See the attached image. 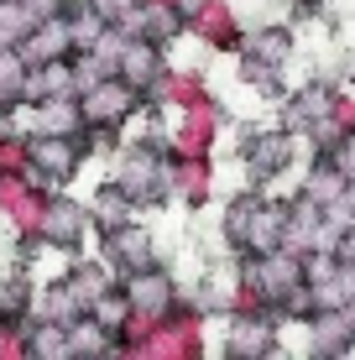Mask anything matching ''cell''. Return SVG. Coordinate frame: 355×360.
I'll return each instance as SVG.
<instances>
[{
    "instance_id": "cell-1",
    "label": "cell",
    "mask_w": 355,
    "mask_h": 360,
    "mask_svg": "<svg viewBox=\"0 0 355 360\" xmlns=\"http://www.w3.org/2000/svg\"><path fill=\"white\" fill-rule=\"evenodd\" d=\"M110 183L131 198L136 209H157L173 198V152H167L162 131H146L136 141H120L115 167H110Z\"/></svg>"
},
{
    "instance_id": "cell-2",
    "label": "cell",
    "mask_w": 355,
    "mask_h": 360,
    "mask_svg": "<svg viewBox=\"0 0 355 360\" xmlns=\"http://www.w3.org/2000/svg\"><path fill=\"white\" fill-rule=\"evenodd\" d=\"M240 288L262 297V308H283V297L298 288H309V266L292 251H272V256H240Z\"/></svg>"
},
{
    "instance_id": "cell-3",
    "label": "cell",
    "mask_w": 355,
    "mask_h": 360,
    "mask_svg": "<svg viewBox=\"0 0 355 360\" xmlns=\"http://www.w3.org/2000/svg\"><path fill=\"white\" fill-rule=\"evenodd\" d=\"M27 178L37 183L42 193H63L73 178H79V167L89 162V146H84V136H27Z\"/></svg>"
},
{
    "instance_id": "cell-4",
    "label": "cell",
    "mask_w": 355,
    "mask_h": 360,
    "mask_svg": "<svg viewBox=\"0 0 355 360\" xmlns=\"http://www.w3.org/2000/svg\"><path fill=\"white\" fill-rule=\"evenodd\" d=\"M292 157H298V141H292L283 126H266V131H246V136H240L235 162H240V172H246L251 188L266 193V183H277L292 167Z\"/></svg>"
},
{
    "instance_id": "cell-5",
    "label": "cell",
    "mask_w": 355,
    "mask_h": 360,
    "mask_svg": "<svg viewBox=\"0 0 355 360\" xmlns=\"http://www.w3.org/2000/svg\"><path fill=\"white\" fill-rule=\"evenodd\" d=\"M146 110V94H136L131 84H120V79H105V84H94L89 94H79V115H84V131H110V136H120Z\"/></svg>"
},
{
    "instance_id": "cell-6",
    "label": "cell",
    "mask_w": 355,
    "mask_h": 360,
    "mask_svg": "<svg viewBox=\"0 0 355 360\" xmlns=\"http://www.w3.org/2000/svg\"><path fill=\"white\" fill-rule=\"evenodd\" d=\"M100 262L115 271V277H136V271L162 266V245H157V235L146 230L141 219H131V225L100 235Z\"/></svg>"
},
{
    "instance_id": "cell-7",
    "label": "cell",
    "mask_w": 355,
    "mask_h": 360,
    "mask_svg": "<svg viewBox=\"0 0 355 360\" xmlns=\"http://www.w3.org/2000/svg\"><path fill=\"white\" fill-rule=\"evenodd\" d=\"M225 120H230V110L209 94L204 105L173 115V126H167V152L173 157H214V141H219V131H225Z\"/></svg>"
},
{
    "instance_id": "cell-8",
    "label": "cell",
    "mask_w": 355,
    "mask_h": 360,
    "mask_svg": "<svg viewBox=\"0 0 355 360\" xmlns=\"http://www.w3.org/2000/svg\"><path fill=\"white\" fill-rule=\"evenodd\" d=\"M89 209H84V198L73 193H53L47 198V214H42V235H37V245L42 251H58V256H79L84 240H89Z\"/></svg>"
},
{
    "instance_id": "cell-9",
    "label": "cell",
    "mask_w": 355,
    "mask_h": 360,
    "mask_svg": "<svg viewBox=\"0 0 355 360\" xmlns=\"http://www.w3.org/2000/svg\"><path fill=\"white\" fill-rule=\"evenodd\" d=\"M120 292H126L131 314H141V319H157V324H162L167 314H178V308H183V282H178L167 266L136 271V277H120Z\"/></svg>"
},
{
    "instance_id": "cell-10",
    "label": "cell",
    "mask_w": 355,
    "mask_h": 360,
    "mask_svg": "<svg viewBox=\"0 0 355 360\" xmlns=\"http://www.w3.org/2000/svg\"><path fill=\"white\" fill-rule=\"evenodd\" d=\"M335 94H340L335 79H303L298 89H288L283 110H277V126H283L288 136H309L314 126H324V120H329Z\"/></svg>"
},
{
    "instance_id": "cell-11",
    "label": "cell",
    "mask_w": 355,
    "mask_h": 360,
    "mask_svg": "<svg viewBox=\"0 0 355 360\" xmlns=\"http://www.w3.org/2000/svg\"><path fill=\"white\" fill-rule=\"evenodd\" d=\"M283 319L277 314H230L225 319V360H266L283 345Z\"/></svg>"
},
{
    "instance_id": "cell-12",
    "label": "cell",
    "mask_w": 355,
    "mask_h": 360,
    "mask_svg": "<svg viewBox=\"0 0 355 360\" xmlns=\"http://www.w3.org/2000/svg\"><path fill=\"white\" fill-rule=\"evenodd\" d=\"M188 37L199 47H214V53H240L246 21H240L235 0H199V11L188 16Z\"/></svg>"
},
{
    "instance_id": "cell-13",
    "label": "cell",
    "mask_w": 355,
    "mask_h": 360,
    "mask_svg": "<svg viewBox=\"0 0 355 360\" xmlns=\"http://www.w3.org/2000/svg\"><path fill=\"white\" fill-rule=\"evenodd\" d=\"M204 319L193 314V308H178V314H167L162 324L146 334V355L152 360H204Z\"/></svg>"
},
{
    "instance_id": "cell-14",
    "label": "cell",
    "mask_w": 355,
    "mask_h": 360,
    "mask_svg": "<svg viewBox=\"0 0 355 360\" xmlns=\"http://www.w3.org/2000/svg\"><path fill=\"white\" fill-rule=\"evenodd\" d=\"M167 68H173V63H167V47L146 42V37H131L126 53H120V63H115V79H120V84H131L136 94L152 99V89L162 84V73H167Z\"/></svg>"
},
{
    "instance_id": "cell-15",
    "label": "cell",
    "mask_w": 355,
    "mask_h": 360,
    "mask_svg": "<svg viewBox=\"0 0 355 360\" xmlns=\"http://www.w3.org/2000/svg\"><path fill=\"white\" fill-rule=\"evenodd\" d=\"M120 32L126 37H146V42H157V47H173L178 37H188V21H183V11L173 6V0H146Z\"/></svg>"
},
{
    "instance_id": "cell-16",
    "label": "cell",
    "mask_w": 355,
    "mask_h": 360,
    "mask_svg": "<svg viewBox=\"0 0 355 360\" xmlns=\"http://www.w3.org/2000/svg\"><path fill=\"white\" fill-rule=\"evenodd\" d=\"M283 235H288V198L262 193V204H256V214H251V230H246L240 256H272V251H283Z\"/></svg>"
},
{
    "instance_id": "cell-17",
    "label": "cell",
    "mask_w": 355,
    "mask_h": 360,
    "mask_svg": "<svg viewBox=\"0 0 355 360\" xmlns=\"http://www.w3.org/2000/svg\"><path fill=\"white\" fill-rule=\"evenodd\" d=\"M63 288L73 292V303H79L84 314H89V308L100 303L105 292H115V288H120V277L100 262V256H73L68 271H63Z\"/></svg>"
},
{
    "instance_id": "cell-18",
    "label": "cell",
    "mask_w": 355,
    "mask_h": 360,
    "mask_svg": "<svg viewBox=\"0 0 355 360\" xmlns=\"http://www.w3.org/2000/svg\"><path fill=\"white\" fill-rule=\"evenodd\" d=\"M204 99H209V79H204L199 68H167V73H162V84L152 89V99H146V105H152V110H173V115H183V110L204 105Z\"/></svg>"
},
{
    "instance_id": "cell-19",
    "label": "cell",
    "mask_w": 355,
    "mask_h": 360,
    "mask_svg": "<svg viewBox=\"0 0 355 360\" xmlns=\"http://www.w3.org/2000/svg\"><path fill=\"white\" fill-rule=\"evenodd\" d=\"M21 131H27V136H84L79 99H47V105H21Z\"/></svg>"
},
{
    "instance_id": "cell-20",
    "label": "cell",
    "mask_w": 355,
    "mask_h": 360,
    "mask_svg": "<svg viewBox=\"0 0 355 360\" xmlns=\"http://www.w3.org/2000/svg\"><path fill=\"white\" fill-rule=\"evenodd\" d=\"M214 198V162L209 157H173V204L199 214Z\"/></svg>"
},
{
    "instance_id": "cell-21",
    "label": "cell",
    "mask_w": 355,
    "mask_h": 360,
    "mask_svg": "<svg viewBox=\"0 0 355 360\" xmlns=\"http://www.w3.org/2000/svg\"><path fill=\"white\" fill-rule=\"evenodd\" d=\"M292 27L288 21H266V27H246V37H240V53L235 58H251V63H266V68H283L292 58Z\"/></svg>"
},
{
    "instance_id": "cell-22",
    "label": "cell",
    "mask_w": 355,
    "mask_h": 360,
    "mask_svg": "<svg viewBox=\"0 0 355 360\" xmlns=\"http://www.w3.org/2000/svg\"><path fill=\"white\" fill-rule=\"evenodd\" d=\"M21 58H27V68H42V63H63V58H73V32H68V16L58 21H37L32 37L16 47Z\"/></svg>"
},
{
    "instance_id": "cell-23",
    "label": "cell",
    "mask_w": 355,
    "mask_h": 360,
    "mask_svg": "<svg viewBox=\"0 0 355 360\" xmlns=\"http://www.w3.org/2000/svg\"><path fill=\"white\" fill-rule=\"evenodd\" d=\"M84 209H89V225H94V235H105V230H120V225H131L136 219V204H131L126 193L115 188V183H100L89 198H84Z\"/></svg>"
},
{
    "instance_id": "cell-24",
    "label": "cell",
    "mask_w": 355,
    "mask_h": 360,
    "mask_svg": "<svg viewBox=\"0 0 355 360\" xmlns=\"http://www.w3.org/2000/svg\"><path fill=\"white\" fill-rule=\"evenodd\" d=\"M256 204H262V193H256V188H240V193L225 198V209H219V245H225L230 256H240V245H246V230H251Z\"/></svg>"
},
{
    "instance_id": "cell-25",
    "label": "cell",
    "mask_w": 355,
    "mask_h": 360,
    "mask_svg": "<svg viewBox=\"0 0 355 360\" xmlns=\"http://www.w3.org/2000/svg\"><path fill=\"white\" fill-rule=\"evenodd\" d=\"M47 99H79V84H73V58L32 68V79H27V105H47Z\"/></svg>"
},
{
    "instance_id": "cell-26",
    "label": "cell",
    "mask_w": 355,
    "mask_h": 360,
    "mask_svg": "<svg viewBox=\"0 0 355 360\" xmlns=\"http://www.w3.org/2000/svg\"><path fill=\"white\" fill-rule=\"evenodd\" d=\"M314 350L319 355H335V350H345V345L355 340V314L350 308H324V314H314Z\"/></svg>"
},
{
    "instance_id": "cell-27",
    "label": "cell",
    "mask_w": 355,
    "mask_h": 360,
    "mask_svg": "<svg viewBox=\"0 0 355 360\" xmlns=\"http://www.w3.org/2000/svg\"><path fill=\"white\" fill-rule=\"evenodd\" d=\"M27 355H32V360H73L68 324H47V319H27Z\"/></svg>"
},
{
    "instance_id": "cell-28",
    "label": "cell",
    "mask_w": 355,
    "mask_h": 360,
    "mask_svg": "<svg viewBox=\"0 0 355 360\" xmlns=\"http://www.w3.org/2000/svg\"><path fill=\"white\" fill-rule=\"evenodd\" d=\"M298 193L309 198V204H319V209H329V204H335L340 193H350V183L340 178V172L329 167L324 157H314V162L303 167V183H298Z\"/></svg>"
},
{
    "instance_id": "cell-29",
    "label": "cell",
    "mask_w": 355,
    "mask_h": 360,
    "mask_svg": "<svg viewBox=\"0 0 355 360\" xmlns=\"http://www.w3.org/2000/svg\"><path fill=\"white\" fill-rule=\"evenodd\" d=\"M68 345H73V360H110L115 334L100 329L89 314H84V319H73V324H68Z\"/></svg>"
},
{
    "instance_id": "cell-30",
    "label": "cell",
    "mask_w": 355,
    "mask_h": 360,
    "mask_svg": "<svg viewBox=\"0 0 355 360\" xmlns=\"http://www.w3.org/2000/svg\"><path fill=\"white\" fill-rule=\"evenodd\" d=\"M27 79H32L27 58H21L16 47H6V53H0V105H6V110L27 105Z\"/></svg>"
},
{
    "instance_id": "cell-31",
    "label": "cell",
    "mask_w": 355,
    "mask_h": 360,
    "mask_svg": "<svg viewBox=\"0 0 355 360\" xmlns=\"http://www.w3.org/2000/svg\"><path fill=\"white\" fill-rule=\"evenodd\" d=\"M47 198L53 193H42V188H32L27 198H21L16 209H11V214H0L11 225V235H16V240H37V235H42V214H47Z\"/></svg>"
},
{
    "instance_id": "cell-32",
    "label": "cell",
    "mask_w": 355,
    "mask_h": 360,
    "mask_svg": "<svg viewBox=\"0 0 355 360\" xmlns=\"http://www.w3.org/2000/svg\"><path fill=\"white\" fill-rule=\"evenodd\" d=\"M68 32H73V53H94V47H100V37H105L110 27L94 16L89 6H84V0H73V6H68Z\"/></svg>"
},
{
    "instance_id": "cell-33",
    "label": "cell",
    "mask_w": 355,
    "mask_h": 360,
    "mask_svg": "<svg viewBox=\"0 0 355 360\" xmlns=\"http://www.w3.org/2000/svg\"><path fill=\"white\" fill-rule=\"evenodd\" d=\"M32 11L21 6V0H0V53H6V47H21L32 37Z\"/></svg>"
},
{
    "instance_id": "cell-34",
    "label": "cell",
    "mask_w": 355,
    "mask_h": 360,
    "mask_svg": "<svg viewBox=\"0 0 355 360\" xmlns=\"http://www.w3.org/2000/svg\"><path fill=\"white\" fill-rule=\"evenodd\" d=\"M235 79L246 84V89L266 94V99H288V89H283V68H266V63H251V58H240Z\"/></svg>"
},
{
    "instance_id": "cell-35",
    "label": "cell",
    "mask_w": 355,
    "mask_h": 360,
    "mask_svg": "<svg viewBox=\"0 0 355 360\" xmlns=\"http://www.w3.org/2000/svg\"><path fill=\"white\" fill-rule=\"evenodd\" d=\"M89 319H94L100 329H110V334L120 340V334H126V324H131V303H126V292H120V288H115V292H105L100 303L89 308Z\"/></svg>"
},
{
    "instance_id": "cell-36",
    "label": "cell",
    "mask_w": 355,
    "mask_h": 360,
    "mask_svg": "<svg viewBox=\"0 0 355 360\" xmlns=\"http://www.w3.org/2000/svg\"><path fill=\"white\" fill-rule=\"evenodd\" d=\"M84 6L94 11V16L105 21V27H126L131 16H136V11L146 6V0H84Z\"/></svg>"
},
{
    "instance_id": "cell-37",
    "label": "cell",
    "mask_w": 355,
    "mask_h": 360,
    "mask_svg": "<svg viewBox=\"0 0 355 360\" xmlns=\"http://www.w3.org/2000/svg\"><path fill=\"white\" fill-rule=\"evenodd\" d=\"M319 157H324V162L335 167L340 178L350 183V188H355V136H340V141L329 146V152H319Z\"/></svg>"
},
{
    "instance_id": "cell-38",
    "label": "cell",
    "mask_w": 355,
    "mask_h": 360,
    "mask_svg": "<svg viewBox=\"0 0 355 360\" xmlns=\"http://www.w3.org/2000/svg\"><path fill=\"white\" fill-rule=\"evenodd\" d=\"M32 188H37V183L27 178V172H0V214H11Z\"/></svg>"
},
{
    "instance_id": "cell-39",
    "label": "cell",
    "mask_w": 355,
    "mask_h": 360,
    "mask_svg": "<svg viewBox=\"0 0 355 360\" xmlns=\"http://www.w3.org/2000/svg\"><path fill=\"white\" fill-rule=\"evenodd\" d=\"M32 157H27V136H0V172H27Z\"/></svg>"
},
{
    "instance_id": "cell-40",
    "label": "cell",
    "mask_w": 355,
    "mask_h": 360,
    "mask_svg": "<svg viewBox=\"0 0 355 360\" xmlns=\"http://www.w3.org/2000/svg\"><path fill=\"white\" fill-rule=\"evenodd\" d=\"M21 6L32 11V21H58V16H68L73 0H21Z\"/></svg>"
},
{
    "instance_id": "cell-41",
    "label": "cell",
    "mask_w": 355,
    "mask_h": 360,
    "mask_svg": "<svg viewBox=\"0 0 355 360\" xmlns=\"http://www.w3.org/2000/svg\"><path fill=\"white\" fill-rule=\"evenodd\" d=\"M345 84L355 89V53H345V58H340V89H345Z\"/></svg>"
},
{
    "instance_id": "cell-42",
    "label": "cell",
    "mask_w": 355,
    "mask_h": 360,
    "mask_svg": "<svg viewBox=\"0 0 355 360\" xmlns=\"http://www.w3.org/2000/svg\"><path fill=\"white\" fill-rule=\"evenodd\" d=\"M329 360H355V340L345 345V350H335V355H329Z\"/></svg>"
}]
</instances>
